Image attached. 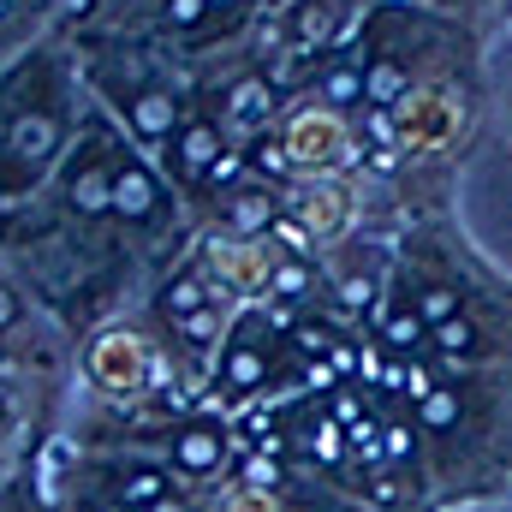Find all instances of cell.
I'll return each instance as SVG.
<instances>
[{
    "label": "cell",
    "mask_w": 512,
    "mask_h": 512,
    "mask_svg": "<svg viewBox=\"0 0 512 512\" xmlns=\"http://www.w3.org/2000/svg\"><path fill=\"white\" fill-rule=\"evenodd\" d=\"M477 114H483V54L459 60V66H441L423 84H411L387 108L399 167H447L471 143Z\"/></svg>",
    "instance_id": "6da1fadb"
},
{
    "label": "cell",
    "mask_w": 512,
    "mask_h": 512,
    "mask_svg": "<svg viewBox=\"0 0 512 512\" xmlns=\"http://www.w3.org/2000/svg\"><path fill=\"white\" fill-rule=\"evenodd\" d=\"M507 30H512V6H507Z\"/></svg>",
    "instance_id": "5bb4252c"
},
{
    "label": "cell",
    "mask_w": 512,
    "mask_h": 512,
    "mask_svg": "<svg viewBox=\"0 0 512 512\" xmlns=\"http://www.w3.org/2000/svg\"><path fill=\"white\" fill-rule=\"evenodd\" d=\"M280 364H286V340H280V322L274 316H233L227 340L215 346V393L221 399H256L262 387L280 382Z\"/></svg>",
    "instance_id": "7a4b0ae2"
},
{
    "label": "cell",
    "mask_w": 512,
    "mask_h": 512,
    "mask_svg": "<svg viewBox=\"0 0 512 512\" xmlns=\"http://www.w3.org/2000/svg\"><path fill=\"white\" fill-rule=\"evenodd\" d=\"M114 161H120V137L108 126H96L72 149V161L60 173V197H66L72 215H84V221L114 215Z\"/></svg>",
    "instance_id": "52a82bcc"
},
{
    "label": "cell",
    "mask_w": 512,
    "mask_h": 512,
    "mask_svg": "<svg viewBox=\"0 0 512 512\" xmlns=\"http://www.w3.org/2000/svg\"><path fill=\"white\" fill-rule=\"evenodd\" d=\"M233 149H239V143L227 137V126H221L215 114H185V126L173 131V143H167L161 155H167V173H173L185 191H197V197H203V191H209V179L221 173V161H227Z\"/></svg>",
    "instance_id": "9c48e42d"
},
{
    "label": "cell",
    "mask_w": 512,
    "mask_h": 512,
    "mask_svg": "<svg viewBox=\"0 0 512 512\" xmlns=\"http://www.w3.org/2000/svg\"><path fill=\"white\" fill-rule=\"evenodd\" d=\"M423 6H435V12H453V18H471L483 0H423Z\"/></svg>",
    "instance_id": "7c38bea8"
},
{
    "label": "cell",
    "mask_w": 512,
    "mask_h": 512,
    "mask_svg": "<svg viewBox=\"0 0 512 512\" xmlns=\"http://www.w3.org/2000/svg\"><path fill=\"white\" fill-rule=\"evenodd\" d=\"M280 114H286V96H280L274 72H262V66L227 78V90H221V102H215V120L227 126V137H239V143L268 137V131L280 126Z\"/></svg>",
    "instance_id": "30bf717a"
},
{
    "label": "cell",
    "mask_w": 512,
    "mask_h": 512,
    "mask_svg": "<svg viewBox=\"0 0 512 512\" xmlns=\"http://www.w3.org/2000/svg\"><path fill=\"white\" fill-rule=\"evenodd\" d=\"M12 322H18V298H12V286L0 280V334H6Z\"/></svg>",
    "instance_id": "8fae6325"
},
{
    "label": "cell",
    "mask_w": 512,
    "mask_h": 512,
    "mask_svg": "<svg viewBox=\"0 0 512 512\" xmlns=\"http://www.w3.org/2000/svg\"><path fill=\"white\" fill-rule=\"evenodd\" d=\"M66 149V114L48 102H24L0 131V191H30Z\"/></svg>",
    "instance_id": "277c9868"
},
{
    "label": "cell",
    "mask_w": 512,
    "mask_h": 512,
    "mask_svg": "<svg viewBox=\"0 0 512 512\" xmlns=\"http://www.w3.org/2000/svg\"><path fill=\"white\" fill-rule=\"evenodd\" d=\"M173 209H179V197H173L167 173L149 155H137V149L120 143V161H114V221L131 227V233H161L173 221Z\"/></svg>",
    "instance_id": "8992f818"
},
{
    "label": "cell",
    "mask_w": 512,
    "mask_h": 512,
    "mask_svg": "<svg viewBox=\"0 0 512 512\" xmlns=\"http://www.w3.org/2000/svg\"><path fill=\"white\" fill-rule=\"evenodd\" d=\"M489 6H501V12H507V6H512V0H489Z\"/></svg>",
    "instance_id": "4fadbf2b"
},
{
    "label": "cell",
    "mask_w": 512,
    "mask_h": 512,
    "mask_svg": "<svg viewBox=\"0 0 512 512\" xmlns=\"http://www.w3.org/2000/svg\"><path fill=\"white\" fill-rule=\"evenodd\" d=\"M364 215V191L340 173V179H298L286 185V221L322 251V245H346L358 233Z\"/></svg>",
    "instance_id": "5b68a950"
},
{
    "label": "cell",
    "mask_w": 512,
    "mask_h": 512,
    "mask_svg": "<svg viewBox=\"0 0 512 512\" xmlns=\"http://www.w3.org/2000/svg\"><path fill=\"white\" fill-rule=\"evenodd\" d=\"M155 447H161V465L185 483H215L227 471V429L215 417H179V423H161L155 429Z\"/></svg>",
    "instance_id": "ba28073f"
},
{
    "label": "cell",
    "mask_w": 512,
    "mask_h": 512,
    "mask_svg": "<svg viewBox=\"0 0 512 512\" xmlns=\"http://www.w3.org/2000/svg\"><path fill=\"white\" fill-rule=\"evenodd\" d=\"M376 6L382 0H286V12H280V60L310 66V60L346 48Z\"/></svg>",
    "instance_id": "3957f363"
}]
</instances>
